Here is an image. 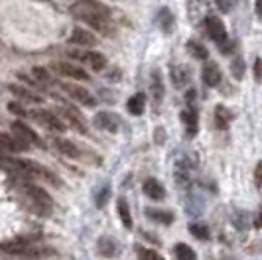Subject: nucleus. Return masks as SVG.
I'll return each instance as SVG.
<instances>
[{
    "mask_svg": "<svg viewBox=\"0 0 262 260\" xmlns=\"http://www.w3.org/2000/svg\"><path fill=\"white\" fill-rule=\"evenodd\" d=\"M71 12L75 18L83 20L87 26H91L93 30L101 32L108 36L111 34V24H108V8L95 2V0H79L77 4L71 6Z\"/></svg>",
    "mask_w": 262,
    "mask_h": 260,
    "instance_id": "1",
    "label": "nucleus"
},
{
    "mask_svg": "<svg viewBox=\"0 0 262 260\" xmlns=\"http://www.w3.org/2000/svg\"><path fill=\"white\" fill-rule=\"evenodd\" d=\"M26 195L30 197L34 209L38 211L39 215H50L53 209V199L46 189H41L38 185H26Z\"/></svg>",
    "mask_w": 262,
    "mask_h": 260,
    "instance_id": "2",
    "label": "nucleus"
},
{
    "mask_svg": "<svg viewBox=\"0 0 262 260\" xmlns=\"http://www.w3.org/2000/svg\"><path fill=\"white\" fill-rule=\"evenodd\" d=\"M67 55L71 59H77V61H83L91 67L93 71H103L106 67V59L103 53L99 52H81V50H69Z\"/></svg>",
    "mask_w": 262,
    "mask_h": 260,
    "instance_id": "3",
    "label": "nucleus"
},
{
    "mask_svg": "<svg viewBox=\"0 0 262 260\" xmlns=\"http://www.w3.org/2000/svg\"><path fill=\"white\" fill-rule=\"evenodd\" d=\"M59 87H61L73 101H77V103L83 104V106H93V104L97 103L95 97H93V93H89L85 87H81L77 83H59Z\"/></svg>",
    "mask_w": 262,
    "mask_h": 260,
    "instance_id": "4",
    "label": "nucleus"
},
{
    "mask_svg": "<svg viewBox=\"0 0 262 260\" xmlns=\"http://www.w3.org/2000/svg\"><path fill=\"white\" fill-rule=\"evenodd\" d=\"M2 250L8 252V254H32V256H36V254H41V252H43V250H38V248L32 247V241H28V239L6 241V243L2 245Z\"/></svg>",
    "mask_w": 262,
    "mask_h": 260,
    "instance_id": "5",
    "label": "nucleus"
},
{
    "mask_svg": "<svg viewBox=\"0 0 262 260\" xmlns=\"http://www.w3.org/2000/svg\"><path fill=\"white\" fill-rule=\"evenodd\" d=\"M205 28H207V34L209 38L219 44V46H225L227 44V30H225V24L221 22L219 16H207L205 18Z\"/></svg>",
    "mask_w": 262,
    "mask_h": 260,
    "instance_id": "6",
    "label": "nucleus"
},
{
    "mask_svg": "<svg viewBox=\"0 0 262 260\" xmlns=\"http://www.w3.org/2000/svg\"><path fill=\"white\" fill-rule=\"evenodd\" d=\"M120 117H117L115 113H108V111H101L95 115V126L105 132H118L120 128Z\"/></svg>",
    "mask_w": 262,
    "mask_h": 260,
    "instance_id": "7",
    "label": "nucleus"
},
{
    "mask_svg": "<svg viewBox=\"0 0 262 260\" xmlns=\"http://www.w3.org/2000/svg\"><path fill=\"white\" fill-rule=\"evenodd\" d=\"M30 117L34 118V120H38L41 126H48L50 130H55V132H63L66 130V124L55 117L53 113H50V111H36Z\"/></svg>",
    "mask_w": 262,
    "mask_h": 260,
    "instance_id": "8",
    "label": "nucleus"
},
{
    "mask_svg": "<svg viewBox=\"0 0 262 260\" xmlns=\"http://www.w3.org/2000/svg\"><path fill=\"white\" fill-rule=\"evenodd\" d=\"M12 134L14 136H18V138H22V140H26L28 144H34V146H43V142L39 140V136L34 132V130L30 128L28 124H24V122H20V120H16V122H12Z\"/></svg>",
    "mask_w": 262,
    "mask_h": 260,
    "instance_id": "9",
    "label": "nucleus"
},
{
    "mask_svg": "<svg viewBox=\"0 0 262 260\" xmlns=\"http://www.w3.org/2000/svg\"><path fill=\"white\" fill-rule=\"evenodd\" d=\"M53 69L61 75V77H71L75 81H89V73L85 69H81L73 63H53Z\"/></svg>",
    "mask_w": 262,
    "mask_h": 260,
    "instance_id": "10",
    "label": "nucleus"
},
{
    "mask_svg": "<svg viewBox=\"0 0 262 260\" xmlns=\"http://www.w3.org/2000/svg\"><path fill=\"white\" fill-rule=\"evenodd\" d=\"M69 41L75 44V46H81V48H89V46H97L99 44V38L91 34L89 30H83V28H75L69 36Z\"/></svg>",
    "mask_w": 262,
    "mask_h": 260,
    "instance_id": "11",
    "label": "nucleus"
},
{
    "mask_svg": "<svg viewBox=\"0 0 262 260\" xmlns=\"http://www.w3.org/2000/svg\"><path fill=\"white\" fill-rule=\"evenodd\" d=\"M201 79L207 87H217L221 83V69L215 61H207L203 65V71H201Z\"/></svg>",
    "mask_w": 262,
    "mask_h": 260,
    "instance_id": "12",
    "label": "nucleus"
},
{
    "mask_svg": "<svg viewBox=\"0 0 262 260\" xmlns=\"http://www.w3.org/2000/svg\"><path fill=\"white\" fill-rule=\"evenodd\" d=\"M0 144H2V148L4 150H8V152H26L28 148H30V144L26 140H22V138H18V136H8V134H2L0 136Z\"/></svg>",
    "mask_w": 262,
    "mask_h": 260,
    "instance_id": "13",
    "label": "nucleus"
},
{
    "mask_svg": "<svg viewBox=\"0 0 262 260\" xmlns=\"http://www.w3.org/2000/svg\"><path fill=\"white\" fill-rule=\"evenodd\" d=\"M53 148H55L61 156L79 158V148L71 142V140H67V138H55V140H53Z\"/></svg>",
    "mask_w": 262,
    "mask_h": 260,
    "instance_id": "14",
    "label": "nucleus"
},
{
    "mask_svg": "<svg viewBox=\"0 0 262 260\" xmlns=\"http://www.w3.org/2000/svg\"><path fill=\"white\" fill-rule=\"evenodd\" d=\"M144 193L152 199V201H162L166 197V191L162 187V183L154 180V178H148L144 182Z\"/></svg>",
    "mask_w": 262,
    "mask_h": 260,
    "instance_id": "15",
    "label": "nucleus"
},
{
    "mask_svg": "<svg viewBox=\"0 0 262 260\" xmlns=\"http://www.w3.org/2000/svg\"><path fill=\"white\" fill-rule=\"evenodd\" d=\"M182 120H184V124H185V132H187V136H195L197 124H199L195 109H191V106H189V109H185L184 113H182Z\"/></svg>",
    "mask_w": 262,
    "mask_h": 260,
    "instance_id": "16",
    "label": "nucleus"
},
{
    "mask_svg": "<svg viewBox=\"0 0 262 260\" xmlns=\"http://www.w3.org/2000/svg\"><path fill=\"white\" fill-rule=\"evenodd\" d=\"M128 111H130V115L134 117H140L142 113H144V106H146V95L144 93H136V95H132L130 99H128Z\"/></svg>",
    "mask_w": 262,
    "mask_h": 260,
    "instance_id": "17",
    "label": "nucleus"
},
{
    "mask_svg": "<svg viewBox=\"0 0 262 260\" xmlns=\"http://www.w3.org/2000/svg\"><path fill=\"white\" fill-rule=\"evenodd\" d=\"M146 217H150L152 221L162 223V225H171L173 223V215L170 211H164V209H154V207H148L146 209Z\"/></svg>",
    "mask_w": 262,
    "mask_h": 260,
    "instance_id": "18",
    "label": "nucleus"
},
{
    "mask_svg": "<svg viewBox=\"0 0 262 260\" xmlns=\"http://www.w3.org/2000/svg\"><path fill=\"white\" fill-rule=\"evenodd\" d=\"M170 77L176 87H184L185 83L189 81V71L182 65H173V67H170Z\"/></svg>",
    "mask_w": 262,
    "mask_h": 260,
    "instance_id": "19",
    "label": "nucleus"
},
{
    "mask_svg": "<svg viewBox=\"0 0 262 260\" xmlns=\"http://www.w3.org/2000/svg\"><path fill=\"white\" fill-rule=\"evenodd\" d=\"M233 120V113L223 106V104H219L217 109H215V124H217V128H227L229 126V122Z\"/></svg>",
    "mask_w": 262,
    "mask_h": 260,
    "instance_id": "20",
    "label": "nucleus"
},
{
    "mask_svg": "<svg viewBox=\"0 0 262 260\" xmlns=\"http://www.w3.org/2000/svg\"><path fill=\"white\" fill-rule=\"evenodd\" d=\"M66 117L69 118V122L75 126V128L79 130V132H87V126H85V118H83V115L79 113V111H75V109H71V106H66Z\"/></svg>",
    "mask_w": 262,
    "mask_h": 260,
    "instance_id": "21",
    "label": "nucleus"
},
{
    "mask_svg": "<svg viewBox=\"0 0 262 260\" xmlns=\"http://www.w3.org/2000/svg\"><path fill=\"white\" fill-rule=\"evenodd\" d=\"M10 91L18 97V99H22V101H26V103H36L39 104L43 99L41 97H38V95H34L32 91H28V89H24V87H18V85H10Z\"/></svg>",
    "mask_w": 262,
    "mask_h": 260,
    "instance_id": "22",
    "label": "nucleus"
},
{
    "mask_svg": "<svg viewBox=\"0 0 262 260\" xmlns=\"http://www.w3.org/2000/svg\"><path fill=\"white\" fill-rule=\"evenodd\" d=\"M97 248H99V252H101L103 256H106V258H113V256L117 254V245H115V241L108 239V236H101Z\"/></svg>",
    "mask_w": 262,
    "mask_h": 260,
    "instance_id": "23",
    "label": "nucleus"
},
{
    "mask_svg": "<svg viewBox=\"0 0 262 260\" xmlns=\"http://www.w3.org/2000/svg\"><path fill=\"white\" fill-rule=\"evenodd\" d=\"M152 95H154V103H162V99H164V81H162V75H160L158 69L152 73Z\"/></svg>",
    "mask_w": 262,
    "mask_h": 260,
    "instance_id": "24",
    "label": "nucleus"
},
{
    "mask_svg": "<svg viewBox=\"0 0 262 260\" xmlns=\"http://www.w3.org/2000/svg\"><path fill=\"white\" fill-rule=\"evenodd\" d=\"M156 22H158V26L162 28L164 32H168V34H170L171 28H173V16H171V12L168 10V8H162L160 14L156 16Z\"/></svg>",
    "mask_w": 262,
    "mask_h": 260,
    "instance_id": "25",
    "label": "nucleus"
},
{
    "mask_svg": "<svg viewBox=\"0 0 262 260\" xmlns=\"http://www.w3.org/2000/svg\"><path fill=\"white\" fill-rule=\"evenodd\" d=\"M118 207V215H120V221L126 229H132V215H130V207L126 203V199H118L117 203Z\"/></svg>",
    "mask_w": 262,
    "mask_h": 260,
    "instance_id": "26",
    "label": "nucleus"
},
{
    "mask_svg": "<svg viewBox=\"0 0 262 260\" xmlns=\"http://www.w3.org/2000/svg\"><path fill=\"white\" fill-rule=\"evenodd\" d=\"M187 50L191 52V55L195 57V59H207V55H209V52H207V48L203 46V44H199V41H195V39H189L187 41Z\"/></svg>",
    "mask_w": 262,
    "mask_h": 260,
    "instance_id": "27",
    "label": "nucleus"
},
{
    "mask_svg": "<svg viewBox=\"0 0 262 260\" xmlns=\"http://www.w3.org/2000/svg\"><path fill=\"white\" fill-rule=\"evenodd\" d=\"M176 256H178V260H197L195 250L191 247H187V245H184V243L176 245Z\"/></svg>",
    "mask_w": 262,
    "mask_h": 260,
    "instance_id": "28",
    "label": "nucleus"
},
{
    "mask_svg": "<svg viewBox=\"0 0 262 260\" xmlns=\"http://www.w3.org/2000/svg\"><path fill=\"white\" fill-rule=\"evenodd\" d=\"M189 233L193 234L195 239H199V241H207V239H209V229H207L205 225H201V223L189 225Z\"/></svg>",
    "mask_w": 262,
    "mask_h": 260,
    "instance_id": "29",
    "label": "nucleus"
},
{
    "mask_svg": "<svg viewBox=\"0 0 262 260\" xmlns=\"http://www.w3.org/2000/svg\"><path fill=\"white\" fill-rule=\"evenodd\" d=\"M231 73L235 75V79H243V75H245V61H243V57H236L235 61L231 63Z\"/></svg>",
    "mask_w": 262,
    "mask_h": 260,
    "instance_id": "30",
    "label": "nucleus"
},
{
    "mask_svg": "<svg viewBox=\"0 0 262 260\" xmlns=\"http://www.w3.org/2000/svg\"><path fill=\"white\" fill-rule=\"evenodd\" d=\"M108 195H111V189H108V185H103L101 193H97V197H95V201H97V207H105Z\"/></svg>",
    "mask_w": 262,
    "mask_h": 260,
    "instance_id": "31",
    "label": "nucleus"
},
{
    "mask_svg": "<svg viewBox=\"0 0 262 260\" xmlns=\"http://www.w3.org/2000/svg\"><path fill=\"white\" fill-rule=\"evenodd\" d=\"M34 75H36V79L41 81V83H50V81H52L48 69H43V67H34Z\"/></svg>",
    "mask_w": 262,
    "mask_h": 260,
    "instance_id": "32",
    "label": "nucleus"
},
{
    "mask_svg": "<svg viewBox=\"0 0 262 260\" xmlns=\"http://www.w3.org/2000/svg\"><path fill=\"white\" fill-rule=\"evenodd\" d=\"M138 254H140V258L142 260H164L160 254H158L156 250H146V248H140V250H138Z\"/></svg>",
    "mask_w": 262,
    "mask_h": 260,
    "instance_id": "33",
    "label": "nucleus"
},
{
    "mask_svg": "<svg viewBox=\"0 0 262 260\" xmlns=\"http://www.w3.org/2000/svg\"><path fill=\"white\" fill-rule=\"evenodd\" d=\"M215 2H217L219 10H223V12H229L231 6H233V0H215Z\"/></svg>",
    "mask_w": 262,
    "mask_h": 260,
    "instance_id": "34",
    "label": "nucleus"
},
{
    "mask_svg": "<svg viewBox=\"0 0 262 260\" xmlns=\"http://www.w3.org/2000/svg\"><path fill=\"white\" fill-rule=\"evenodd\" d=\"M8 109H10L12 113H16V115H20V117H26V115H28L26 111H24V109H22L18 103H10V104H8Z\"/></svg>",
    "mask_w": 262,
    "mask_h": 260,
    "instance_id": "35",
    "label": "nucleus"
},
{
    "mask_svg": "<svg viewBox=\"0 0 262 260\" xmlns=\"http://www.w3.org/2000/svg\"><path fill=\"white\" fill-rule=\"evenodd\" d=\"M254 77H256V81H262V59L254 61Z\"/></svg>",
    "mask_w": 262,
    "mask_h": 260,
    "instance_id": "36",
    "label": "nucleus"
},
{
    "mask_svg": "<svg viewBox=\"0 0 262 260\" xmlns=\"http://www.w3.org/2000/svg\"><path fill=\"white\" fill-rule=\"evenodd\" d=\"M254 180H256L258 185H262V162L256 164V169H254Z\"/></svg>",
    "mask_w": 262,
    "mask_h": 260,
    "instance_id": "37",
    "label": "nucleus"
},
{
    "mask_svg": "<svg viewBox=\"0 0 262 260\" xmlns=\"http://www.w3.org/2000/svg\"><path fill=\"white\" fill-rule=\"evenodd\" d=\"M254 227H256V229H262V207L258 209V215H256V221H254Z\"/></svg>",
    "mask_w": 262,
    "mask_h": 260,
    "instance_id": "38",
    "label": "nucleus"
},
{
    "mask_svg": "<svg viewBox=\"0 0 262 260\" xmlns=\"http://www.w3.org/2000/svg\"><path fill=\"white\" fill-rule=\"evenodd\" d=\"M256 14L262 18V0H256Z\"/></svg>",
    "mask_w": 262,
    "mask_h": 260,
    "instance_id": "39",
    "label": "nucleus"
}]
</instances>
